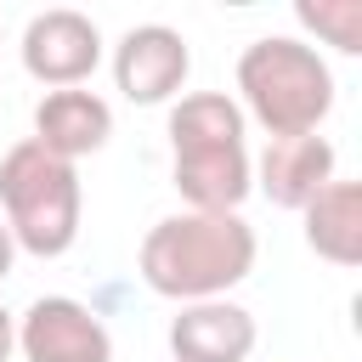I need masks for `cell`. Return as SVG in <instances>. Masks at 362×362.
<instances>
[{"instance_id": "cell-5", "label": "cell", "mask_w": 362, "mask_h": 362, "mask_svg": "<svg viewBox=\"0 0 362 362\" xmlns=\"http://www.w3.org/2000/svg\"><path fill=\"white\" fill-rule=\"evenodd\" d=\"M23 68L51 85V90H68V85H85L102 62V28L74 11V6H51V11H34L28 28H23Z\"/></svg>"}, {"instance_id": "cell-9", "label": "cell", "mask_w": 362, "mask_h": 362, "mask_svg": "<svg viewBox=\"0 0 362 362\" xmlns=\"http://www.w3.org/2000/svg\"><path fill=\"white\" fill-rule=\"evenodd\" d=\"M328 181H334V141L317 130L311 136H272L255 164V187L277 209H305Z\"/></svg>"}, {"instance_id": "cell-6", "label": "cell", "mask_w": 362, "mask_h": 362, "mask_svg": "<svg viewBox=\"0 0 362 362\" xmlns=\"http://www.w3.org/2000/svg\"><path fill=\"white\" fill-rule=\"evenodd\" d=\"M187 74H192V51H187L181 28H170V23H136L113 45V85L136 107L170 102L187 85Z\"/></svg>"}, {"instance_id": "cell-8", "label": "cell", "mask_w": 362, "mask_h": 362, "mask_svg": "<svg viewBox=\"0 0 362 362\" xmlns=\"http://www.w3.org/2000/svg\"><path fill=\"white\" fill-rule=\"evenodd\" d=\"M107 136H113V107L85 85L45 90L40 107H34V141L62 164H79L85 153H102Z\"/></svg>"}, {"instance_id": "cell-13", "label": "cell", "mask_w": 362, "mask_h": 362, "mask_svg": "<svg viewBox=\"0 0 362 362\" xmlns=\"http://www.w3.org/2000/svg\"><path fill=\"white\" fill-rule=\"evenodd\" d=\"M294 17L311 34H322L334 51H345V57L362 51V0H300Z\"/></svg>"}, {"instance_id": "cell-2", "label": "cell", "mask_w": 362, "mask_h": 362, "mask_svg": "<svg viewBox=\"0 0 362 362\" xmlns=\"http://www.w3.org/2000/svg\"><path fill=\"white\" fill-rule=\"evenodd\" d=\"M238 96L266 136H311L334 113V68L317 45L266 34L238 57Z\"/></svg>"}, {"instance_id": "cell-4", "label": "cell", "mask_w": 362, "mask_h": 362, "mask_svg": "<svg viewBox=\"0 0 362 362\" xmlns=\"http://www.w3.org/2000/svg\"><path fill=\"white\" fill-rule=\"evenodd\" d=\"M17 351L23 362H113V334L85 300L40 294L17 317Z\"/></svg>"}, {"instance_id": "cell-11", "label": "cell", "mask_w": 362, "mask_h": 362, "mask_svg": "<svg viewBox=\"0 0 362 362\" xmlns=\"http://www.w3.org/2000/svg\"><path fill=\"white\" fill-rule=\"evenodd\" d=\"M300 221H305L311 255H322V260H334V266H356V260H362V187H356V181L334 175V181L300 209Z\"/></svg>"}, {"instance_id": "cell-14", "label": "cell", "mask_w": 362, "mask_h": 362, "mask_svg": "<svg viewBox=\"0 0 362 362\" xmlns=\"http://www.w3.org/2000/svg\"><path fill=\"white\" fill-rule=\"evenodd\" d=\"M17 356V317L0 305V362H11Z\"/></svg>"}, {"instance_id": "cell-10", "label": "cell", "mask_w": 362, "mask_h": 362, "mask_svg": "<svg viewBox=\"0 0 362 362\" xmlns=\"http://www.w3.org/2000/svg\"><path fill=\"white\" fill-rule=\"evenodd\" d=\"M260 328L238 300H198L181 305L170 322V356L175 362H249Z\"/></svg>"}, {"instance_id": "cell-12", "label": "cell", "mask_w": 362, "mask_h": 362, "mask_svg": "<svg viewBox=\"0 0 362 362\" xmlns=\"http://www.w3.org/2000/svg\"><path fill=\"white\" fill-rule=\"evenodd\" d=\"M243 141V107L226 90H192L170 107V153L175 147H215Z\"/></svg>"}, {"instance_id": "cell-7", "label": "cell", "mask_w": 362, "mask_h": 362, "mask_svg": "<svg viewBox=\"0 0 362 362\" xmlns=\"http://www.w3.org/2000/svg\"><path fill=\"white\" fill-rule=\"evenodd\" d=\"M175 192L204 209V215H238V204L255 187V164L243 141H215V147H175Z\"/></svg>"}, {"instance_id": "cell-3", "label": "cell", "mask_w": 362, "mask_h": 362, "mask_svg": "<svg viewBox=\"0 0 362 362\" xmlns=\"http://www.w3.org/2000/svg\"><path fill=\"white\" fill-rule=\"evenodd\" d=\"M0 204H6V232L17 249H28L40 260H57L74 249L79 209H85L79 170L51 158L34 136L0 158Z\"/></svg>"}, {"instance_id": "cell-1", "label": "cell", "mask_w": 362, "mask_h": 362, "mask_svg": "<svg viewBox=\"0 0 362 362\" xmlns=\"http://www.w3.org/2000/svg\"><path fill=\"white\" fill-rule=\"evenodd\" d=\"M255 226L243 215H164L141 238V283L164 300L198 305V300H226L249 272H255Z\"/></svg>"}, {"instance_id": "cell-15", "label": "cell", "mask_w": 362, "mask_h": 362, "mask_svg": "<svg viewBox=\"0 0 362 362\" xmlns=\"http://www.w3.org/2000/svg\"><path fill=\"white\" fill-rule=\"evenodd\" d=\"M11 260H17V243H11V232H6V221H0V283L11 277Z\"/></svg>"}]
</instances>
